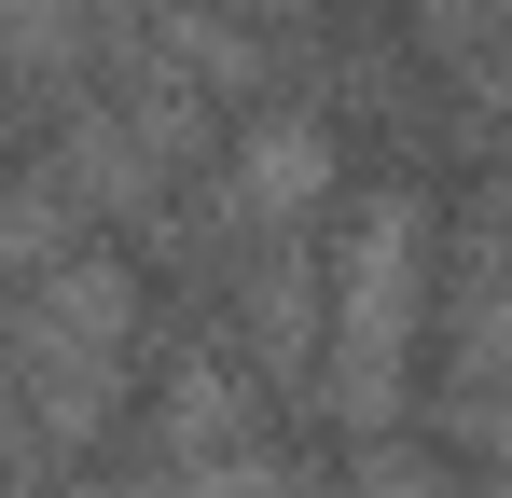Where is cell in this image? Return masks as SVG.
I'll return each mask as SVG.
<instances>
[{"mask_svg": "<svg viewBox=\"0 0 512 498\" xmlns=\"http://www.w3.org/2000/svg\"><path fill=\"white\" fill-rule=\"evenodd\" d=\"M236 14H291V0H236Z\"/></svg>", "mask_w": 512, "mask_h": 498, "instance_id": "cell-4", "label": "cell"}, {"mask_svg": "<svg viewBox=\"0 0 512 498\" xmlns=\"http://www.w3.org/2000/svg\"><path fill=\"white\" fill-rule=\"evenodd\" d=\"M319 194H333V125L319 111H277V125L236 139V208L250 222H305Z\"/></svg>", "mask_w": 512, "mask_h": 498, "instance_id": "cell-3", "label": "cell"}, {"mask_svg": "<svg viewBox=\"0 0 512 498\" xmlns=\"http://www.w3.org/2000/svg\"><path fill=\"white\" fill-rule=\"evenodd\" d=\"M125 374H139V277L97 263V249L28 263L14 277V388L42 415V443H97Z\"/></svg>", "mask_w": 512, "mask_h": 498, "instance_id": "cell-1", "label": "cell"}, {"mask_svg": "<svg viewBox=\"0 0 512 498\" xmlns=\"http://www.w3.org/2000/svg\"><path fill=\"white\" fill-rule=\"evenodd\" d=\"M416 291H429V208L374 194L346 263H333V402H346V429H388L416 402Z\"/></svg>", "mask_w": 512, "mask_h": 498, "instance_id": "cell-2", "label": "cell"}]
</instances>
